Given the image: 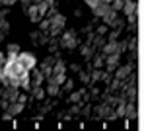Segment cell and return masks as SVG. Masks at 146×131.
<instances>
[{"mask_svg":"<svg viewBox=\"0 0 146 131\" xmlns=\"http://www.w3.org/2000/svg\"><path fill=\"white\" fill-rule=\"evenodd\" d=\"M49 20H51V28H49V32H47V33H49L51 37H56L58 33H62L64 26H66V18H64L62 14H58V12H56L55 16H53V18H49Z\"/></svg>","mask_w":146,"mask_h":131,"instance_id":"obj_1","label":"cell"},{"mask_svg":"<svg viewBox=\"0 0 146 131\" xmlns=\"http://www.w3.org/2000/svg\"><path fill=\"white\" fill-rule=\"evenodd\" d=\"M18 63H20L25 71H31L33 67H37V59H35V55L29 53V51H20V53H18Z\"/></svg>","mask_w":146,"mask_h":131,"instance_id":"obj_2","label":"cell"},{"mask_svg":"<svg viewBox=\"0 0 146 131\" xmlns=\"http://www.w3.org/2000/svg\"><path fill=\"white\" fill-rule=\"evenodd\" d=\"M58 43H60V47H64V49H74V47L78 45V39H76V32H72V30L64 32Z\"/></svg>","mask_w":146,"mask_h":131,"instance_id":"obj_3","label":"cell"},{"mask_svg":"<svg viewBox=\"0 0 146 131\" xmlns=\"http://www.w3.org/2000/svg\"><path fill=\"white\" fill-rule=\"evenodd\" d=\"M96 112H98V116H100V118H103V120H117L115 108H113V106H109L107 102L100 104V106L96 108Z\"/></svg>","mask_w":146,"mask_h":131,"instance_id":"obj_4","label":"cell"},{"mask_svg":"<svg viewBox=\"0 0 146 131\" xmlns=\"http://www.w3.org/2000/svg\"><path fill=\"white\" fill-rule=\"evenodd\" d=\"M23 12L27 14L29 22H33V24H39L41 20H43V14L39 12V6H37V4H29V6H27Z\"/></svg>","mask_w":146,"mask_h":131,"instance_id":"obj_5","label":"cell"},{"mask_svg":"<svg viewBox=\"0 0 146 131\" xmlns=\"http://www.w3.org/2000/svg\"><path fill=\"white\" fill-rule=\"evenodd\" d=\"M18 94H20V88L18 86H4L0 98L6 100V102H14V100H18Z\"/></svg>","mask_w":146,"mask_h":131,"instance_id":"obj_6","label":"cell"},{"mask_svg":"<svg viewBox=\"0 0 146 131\" xmlns=\"http://www.w3.org/2000/svg\"><path fill=\"white\" fill-rule=\"evenodd\" d=\"M119 61H121V53H111V55H105V63L103 65L107 67L109 73H113L119 67Z\"/></svg>","mask_w":146,"mask_h":131,"instance_id":"obj_7","label":"cell"},{"mask_svg":"<svg viewBox=\"0 0 146 131\" xmlns=\"http://www.w3.org/2000/svg\"><path fill=\"white\" fill-rule=\"evenodd\" d=\"M133 69H135V63H127V65H123V67H117V69H115V78L125 80V78L133 73Z\"/></svg>","mask_w":146,"mask_h":131,"instance_id":"obj_8","label":"cell"},{"mask_svg":"<svg viewBox=\"0 0 146 131\" xmlns=\"http://www.w3.org/2000/svg\"><path fill=\"white\" fill-rule=\"evenodd\" d=\"M23 108H25V104H22V102H18V100H14V102H8V106H6V112L10 114L12 118L14 116H18V114H22Z\"/></svg>","mask_w":146,"mask_h":131,"instance_id":"obj_9","label":"cell"},{"mask_svg":"<svg viewBox=\"0 0 146 131\" xmlns=\"http://www.w3.org/2000/svg\"><path fill=\"white\" fill-rule=\"evenodd\" d=\"M31 77H29V80H31V86H39V84H43V80H45V75L37 69V67H33L31 71Z\"/></svg>","mask_w":146,"mask_h":131,"instance_id":"obj_10","label":"cell"},{"mask_svg":"<svg viewBox=\"0 0 146 131\" xmlns=\"http://www.w3.org/2000/svg\"><path fill=\"white\" fill-rule=\"evenodd\" d=\"M136 104L135 102H125V116L123 118H127V120H135L136 118Z\"/></svg>","mask_w":146,"mask_h":131,"instance_id":"obj_11","label":"cell"},{"mask_svg":"<svg viewBox=\"0 0 146 131\" xmlns=\"http://www.w3.org/2000/svg\"><path fill=\"white\" fill-rule=\"evenodd\" d=\"M117 16H119V12H115L113 8H109V10L105 12V14H103L101 18H103V24H105V26H109V28H111L113 22L117 20Z\"/></svg>","mask_w":146,"mask_h":131,"instance_id":"obj_12","label":"cell"},{"mask_svg":"<svg viewBox=\"0 0 146 131\" xmlns=\"http://www.w3.org/2000/svg\"><path fill=\"white\" fill-rule=\"evenodd\" d=\"M136 12V0H125L123 8H121V14L129 16V14H135Z\"/></svg>","mask_w":146,"mask_h":131,"instance_id":"obj_13","label":"cell"},{"mask_svg":"<svg viewBox=\"0 0 146 131\" xmlns=\"http://www.w3.org/2000/svg\"><path fill=\"white\" fill-rule=\"evenodd\" d=\"M109 8H111V6H109L107 2H100L98 6H94V8H92V12H94V16H96V18H101V16L109 10Z\"/></svg>","mask_w":146,"mask_h":131,"instance_id":"obj_14","label":"cell"},{"mask_svg":"<svg viewBox=\"0 0 146 131\" xmlns=\"http://www.w3.org/2000/svg\"><path fill=\"white\" fill-rule=\"evenodd\" d=\"M29 92L33 94L35 100H45V88L41 86V84H39V86H31V88H29Z\"/></svg>","mask_w":146,"mask_h":131,"instance_id":"obj_15","label":"cell"},{"mask_svg":"<svg viewBox=\"0 0 146 131\" xmlns=\"http://www.w3.org/2000/svg\"><path fill=\"white\" fill-rule=\"evenodd\" d=\"M84 94H86V90L82 88V90H76V92H72L70 96H68V102L70 104H76V102H82V98H84Z\"/></svg>","mask_w":146,"mask_h":131,"instance_id":"obj_16","label":"cell"},{"mask_svg":"<svg viewBox=\"0 0 146 131\" xmlns=\"http://www.w3.org/2000/svg\"><path fill=\"white\" fill-rule=\"evenodd\" d=\"M94 51H96V49H94V47H92V45H82V47H80V53H82V57H86V59H88V61H90L92 57H94Z\"/></svg>","mask_w":146,"mask_h":131,"instance_id":"obj_17","label":"cell"},{"mask_svg":"<svg viewBox=\"0 0 146 131\" xmlns=\"http://www.w3.org/2000/svg\"><path fill=\"white\" fill-rule=\"evenodd\" d=\"M103 63H105V55L101 53H98L96 55V57H94V63H92V69H101V67H103Z\"/></svg>","mask_w":146,"mask_h":131,"instance_id":"obj_18","label":"cell"},{"mask_svg":"<svg viewBox=\"0 0 146 131\" xmlns=\"http://www.w3.org/2000/svg\"><path fill=\"white\" fill-rule=\"evenodd\" d=\"M45 94H49V96H53V98H55V96L60 94V86H56V84H49L47 90H45Z\"/></svg>","mask_w":146,"mask_h":131,"instance_id":"obj_19","label":"cell"},{"mask_svg":"<svg viewBox=\"0 0 146 131\" xmlns=\"http://www.w3.org/2000/svg\"><path fill=\"white\" fill-rule=\"evenodd\" d=\"M20 51H22V49H20L18 43H8L6 45V55H18Z\"/></svg>","mask_w":146,"mask_h":131,"instance_id":"obj_20","label":"cell"},{"mask_svg":"<svg viewBox=\"0 0 146 131\" xmlns=\"http://www.w3.org/2000/svg\"><path fill=\"white\" fill-rule=\"evenodd\" d=\"M49 28H51V20H49V18H43V20L39 22V32L47 33V32H49Z\"/></svg>","mask_w":146,"mask_h":131,"instance_id":"obj_21","label":"cell"},{"mask_svg":"<svg viewBox=\"0 0 146 131\" xmlns=\"http://www.w3.org/2000/svg\"><path fill=\"white\" fill-rule=\"evenodd\" d=\"M8 32H10V22H8L6 18H2V20H0V33L6 35Z\"/></svg>","mask_w":146,"mask_h":131,"instance_id":"obj_22","label":"cell"},{"mask_svg":"<svg viewBox=\"0 0 146 131\" xmlns=\"http://www.w3.org/2000/svg\"><path fill=\"white\" fill-rule=\"evenodd\" d=\"M101 80V69H94V73L90 75V82H100Z\"/></svg>","mask_w":146,"mask_h":131,"instance_id":"obj_23","label":"cell"},{"mask_svg":"<svg viewBox=\"0 0 146 131\" xmlns=\"http://www.w3.org/2000/svg\"><path fill=\"white\" fill-rule=\"evenodd\" d=\"M123 2H125V0H111V2H109V6H111L115 12H121V8H123Z\"/></svg>","mask_w":146,"mask_h":131,"instance_id":"obj_24","label":"cell"},{"mask_svg":"<svg viewBox=\"0 0 146 131\" xmlns=\"http://www.w3.org/2000/svg\"><path fill=\"white\" fill-rule=\"evenodd\" d=\"M119 30H113V32H109V33H105V35H107V37H105V39H107V41H117V39H119Z\"/></svg>","mask_w":146,"mask_h":131,"instance_id":"obj_25","label":"cell"},{"mask_svg":"<svg viewBox=\"0 0 146 131\" xmlns=\"http://www.w3.org/2000/svg\"><path fill=\"white\" fill-rule=\"evenodd\" d=\"M80 80H82V82H84V84H92L90 82V73H82V71H80Z\"/></svg>","mask_w":146,"mask_h":131,"instance_id":"obj_26","label":"cell"},{"mask_svg":"<svg viewBox=\"0 0 146 131\" xmlns=\"http://www.w3.org/2000/svg\"><path fill=\"white\" fill-rule=\"evenodd\" d=\"M56 49H58V45H56V39H55V37H53V39H49V51H51V53H55Z\"/></svg>","mask_w":146,"mask_h":131,"instance_id":"obj_27","label":"cell"},{"mask_svg":"<svg viewBox=\"0 0 146 131\" xmlns=\"http://www.w3.org/2000/svg\"><path fill=\"white\" fill-rule=\"evenodd\" d=\"M127 22H129V26H136V12L127 16Z\"/></svg>","mask_w":146,"mask_h":131,"instance_id":"obj_28","label":"cell"},{"mask_svg":"<svg viewBox=\"0 0 146 131\" xmlns=\"http://www.w3.org/2000/svg\"><path fill=\"white\" fill-rule=\"evenodd\" d=\"M62 84H64V90H72V88H74V80H72V78H66Z\"/></svg>","mask_w":146,"mask_h":131,"instance_id":"obj_29","label":"cell"},{"mask_svg":"<svg viewBox=\"0 0 146 131\" xmlns=\"http://www.w3.org/2000/svg\"><path fill=\"white\" fill-rule=\"evenodd\" d=\"M107 30H109V26H105V24H101L100 28H98V35H105V33H107Z\"/></svg>","mask_w":146,"mask_h":131,"instance_id":"obj_30","label":"cell"},{"mask_svg":"<svg viewBox=\"0 0 146 131\" xmlns=\"http://www.w3.org/2000/svg\"><path fill=\"white\" fill-rule=\"evenodd\" d=\"M84 2H86V6H88V8H94V6H98V4H100L101 0H84Z\"/></svg>","mask_w":146,"mask_h":131,"instance_id":"obj_31","label":"cell"},{"mask_svg":"<svg viewBox=\"0 0 146 131\" xmlns=\"http://www.w3.org/2000/svg\"><path fill=\"white\" fill-rule=\"evenodd\" d=\"M18 102H22V104H25V102H27V96L20 92V94H18Z\"/></svg>","mask_w":146,"mask_h":131,"instance_id":"obj_32","label":"cell"},{"mask_svg":"<svg viewBox=\"0 0 146 131\" xmlns=\"http://www.w3.org/2000/svg\"><path fill=\"white\" fill-rule=\"evenodd\" d=\"M4 63H6V55H4L2 51H0V69L4 67Z\"/></svg>","mask_w":146,"mask_h":131,"instance_id":"obj_33","label":"cell"},{"mask_svg":"<svg viewBox=\"0 0 146 131\" xmlns=\"http://www.w3.org/2000/svg\"><path fill=\"white\" fill-rule=\"evenodd\" d=\"M70 71H74V73H80V67H78V65H70Z\"/></svg>","mask_w":146,"mask_h":131,"instance_id":"obj_34","label":"cell"},{"mask_svg":"<svg viewBox=\"0 0 146 131\" xmlns=\"http://www.w3.org/2000/svg\"><path fill=\"white\" fill-rule=\"evenodd\" d=\"M2 120H12V116L8 114V112H4V116H2Z\"/></svg>","mask_w":146,"mask_h":131,"instance_id":"obj_35","label":"cell"},{"mask_svg":"<svg viewBox=\"0 0 146 131\" xmlns=\"http://www.w3.org/2000/svg\"><path fill=\"white\" fill-rule=\"evenodd\" d=\"M20 2H22L23 6H29V4H31V2H33V0H20Z\"/></svg>","mask_w":146,"mask_h":131,"instance_id":"obj_36","label":"cell"},{"mask_svg":"<svg viewBox=\"0 0 146 131\" xmlns=\"http://www.w3.org/2000/svg\"><path fill=\"white\" fill-rule=\"evenodd\" d=\"M4 37H6V35H2V33H0V43H2V41H4Z\"/></svg>","mask_w":146,"mask_h":131,"instance_id":"obj_37","label":"cell"},{"mask_svg":"<svg viewBox=\"0 0 146 131\" xmlns=\"http://www.w3.org/2000/svg\"><path fill=\"white\" fill-rule=\"evenodd\" d=\"M101 2H107V4H109V2H111V0H101Z\"/></svg>","mask_w":146,"mask_h":131,"instance_id":"obj_38","label":"cell"},{"mask_svg":"<svg viewBox=\"0 0 146 131\" xmlns=\"http://www.w3.org/2000/svg\"><path fill=\"white\" fill-rule=\"evenodd\" d=\"M2 18H4V16H2V10H0V20H2Z\"/></svg>","mask_w":146,"mask_h":131,"instance_id":"obj_39","label":"cell"}]
</instances>
